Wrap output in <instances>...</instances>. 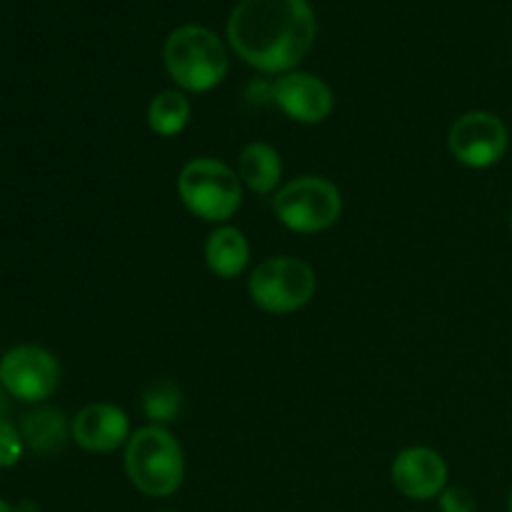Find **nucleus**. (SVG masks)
<instances>
[{"label":"nucleus","instance_id":"1","mask_svg":"<svg viewBox=\"0 0 512 512\" xmlns=\"http://www.w3.org/2000/svg\"><path fill=\"white\" fill-rule=\"evenodd\" d=\"M318 35L308 0H240L228 20L230 48L260 73H290Z\"/></svg>","mask_w":512,"mask_h":512},{"label":"nucleus","instance_id":"2","mask_svg":"<svg viewBox=\"0 0 512 512\" xmlns=\"http://www.w3.org/2000/svg\"><path fill=\"white\" fill-rule=\"evenodd\" d=\"M125 473L148 498H170L185 480V453L165 425H145L125 445Z\"/></svg>","mask_w":512,"mask_h":512},{"label":"nucleus","instance_id":"3","mask_svg":"<svg viewBox=\"0 0 512 512\" xmlns=\"http://www.w3.org/2000/svg\"><path fill=\"white\" fill-rule=\"evenodd\" d=\"M165 70L183 93H208L228 75V50L213 30L203 25H180L163 48Z\"/></svg>","mask_w":512,"mask_h":512},{"label":"nucleus","instance_id":"4","mask_svg":"<svg viewBox=\"0 0 512 512\" xmlns=\"http://www.w3.org/2000/svg\"><path fill=\"white\" fill-rule=\"evenodd\" d=\"M178 195L195 218L225 223L243 205V183L223 160L193 158L180 170Z\"/></svg>","mask_w":512,"mask_h":512},{"label":"nucleus","instance_id":"5","mask_svg":"<svg viewBox=\"0 0 512 512\" xmlns=\"http://www.w3.org/2000/svg\"><path fill=\"white\" fill-rule=\"evenodd\" d=\"M280 223L298 235H318L333 228L343 215V195L323 175H300L280 185L273 198Z\"/></svg>","mask_w":512,"mask_h":512},{"label":"nucleus","instance_id":"6","mask_svg":"<svg viewBox=\"0 0 512 512\" xmlns=\"http://www.w3.org/2000/svg\"><path fill=\"white\" fill-rule=\"evenodd\" d=\"M318 278L305 260L293 255H273L258 263L248 278V295L260 310L290 315L313 300Z\"/></svg>","mask_w":512,"mask_h":512},{"label":"nucleus","instance_id":"7","mask_svg":"<svg viewBox=\"0 0 512 512\" xmlns=\"http://www.w3.org/2000/svg\"><path fill=\"white\" fill-rule=\"evenodd\" d=\"M448 148L450 155L465 168H493L510 148L508 125L490 110H470L450 125Z\"/></svg>","mask_w":512,"mask_h":512},{"label":"nucleus","instance_id":"8","mask_svg":"<svg viewBox=\"0 0 512 512\" xmlns=\"http://www.w3.org/2000/svg\"><path fill=\"white\" fill-rule=\"evenodd\" d=\"M0 385L20 403H43L60 385L58 358L40 345H18L0 360Z\"/></svg>","mask_w":512,"mask_h":512},{"label":"nucleus","instance_id":"9","mask_svg":"<svg viewBox=\"0 0 512 512\" xmlns=\"http://www.w3.org/2000/svg\"><path fill=\"white\" fill-rule=\"evenodd\" d=\"M273 103L288 115L290 120L303 125H318L333 113V90L323 78L303 70H290L270 90Z\"/></svg>","mask_w":512,"mask_h":512},{"label":"nucleus","instance_id":"10","mask_svg":"<svg viewBox=\"0 0 512 512\" xmlns=\"http://www.w3.org/2000/svg\"><path fill=\"white\" fill-rule=\"evenodd\" d=\"M395 490L410 500H433L448 488V463L443 455L425 445L405 448L390 465Z\"/></svg>","mask_w":512,"mask_h":512},{"label":"nucleus","instance_id":"11","mask_svg":"<svg viewBox=\"0 0 512 512\" xmlns=\"http://www.w3.org/2000/svg\"><path fill=\"white\" fill-rule=\"evenodd\" d=\"M70 435L83 450L95 455L115 453L128 445L130 418L123 408L113 403H90L70 423Z\"/></svg>","mask_w":512,"mask_h":512},{"label":"nucleus","instance_id":"12","mask_svg":"<svg viewBox=\"0 0 512 512\" xmlns=\"http://www.w3.org/2000/svg\"><path fill=\"white\" fill-rule=\"evenodd\" d=\"M250 243L243 230L218 225L205 240V265L215 278L233 280L248 270Z\"/></svg>","mask_w":512,"mask_h":512},{"label":"nucleus","instance_id":"13","mask_svg":"<svg viewBox=\"0 0 512 512\" xmlns=\"http://www.w3.org/2000/svg\"><path fill=\"white\" fill-rule=\"evenodd\" d=\"M18 430L23 435L25 448L38 455L60 453L68 445V440L73 438L65 415L58 408H50V405H43V408H35L28 415H23Z\"/></svg>","mask_w":512,"mask_h":512},{"label":"nucleus","instance_id":"14","mask_svg":"<svg viewBox=\"0 0 512 512\" xmlns=\"http://www.w3.org/2000/svg\"><path fill=\"white\" fill-rule=\"evenodd\" d=\"M238 178L248 190L258 195L278 193L283 180V160L280 153L268 143H248L238 158Z\"/></svg>","mask_w":512,"mask_h":512},{"label":"nucleus","instance_id":"15","mask_svg":"<svg viewBox=\"0 0 512 512\" xmlns=\"http://www.w3.org/2000/svg\"><path fill=\"white\" fill-rule=\"evenodd\" d=\"M190 115L193 105L183 90H163L148 105V128L160 138H175L188 128Z\"/></svg>","mask_w":512,"mask_h":512},{"label":"nucleus","instance_id":"16","mask_svg":"<svg viewBox=\"0 0 512 512\" xmlns=\"http://www.w3.org/2000/svg\"><path fill=\"white\" fill-rule=\"evenodd\" d=\"M183 408V393L170 380H155L143 393V413L150 418V425L173 423Z\"/></svg>","mask_w":512,"mask_h":512},{"label":"nucleus","instance_id":"17","mask_svg":"<svg viewBox=\"0 0 512 512\" xmlns=\"http://www.w3.org/2000/svg\"><path fill=\"white\" fill-rule=\"evenodd\" d=\"M23 435L8 420H0V468H13L23 458Z\"/></svg>","mask_w":512,"mask_h":512},{"label":"nucleus","instance_id":"18","mask_svg":"<svg viewBox=\"0 0 512 512\" xmlns=\"http://www.w3.org/2000/svg\"><path fill=\"white\" fill-rule=\"evenodd\" d=\"M438 505L440 512H478L473 493L468 488H460V485H448L438 495Z\"/></svg>","mask_w":512,"mask_h":512},{"label":"nucleus","instance_id":"19","mask_svg":"<svg viewBox=\"0 0 512 512\" xmlns=\"http://www.w3.org/2000/svg\"><path fill=\"white\" fill-rule=\"evenodd\" d=\"M5 410H8V400H5V390H3V385H0V420H3Z\"/></svg>","mask_w":512,"mask_h":512},{"label":"nucleus","instance_id":"20","mask_svg":"<svg viewBox=\"0 0 512 512\" xmlns=\"http://www.w3.org/2000/svg\"><path fill=\"white\" fill-rule=\"evenodd\" d=\"M0 512H18V510H15L13 505L8 503V500H3V498H0Z\"/></svg>","mask_w":512,"mask_h":512},{"label":"nucleus","instance_id":"21","mask_svg":"<svg viewBox=\"0 0 512 512\" xmlns=\"http://www.w3.org/2000/svg\"><path fill=\"white\" fill-rule=\"evenodd\" d=\"M508 512H512V488H510V493H508Z\"/></svg>","mask_w":512,"mask_h":512},{"label":"nucleus","instance_id":"22","mask_svg":"<svg viewBox=\"0 0 512 512\" xmlns=\"http://www.w3.org/2000/svg\"><path fill=\"white\" fill-rule=\"evenodd\" d=\"M510 233H512V210H510Z\"/></svg>","mask_w":512,"mask_h":512},{"label":"nucleus","instance_id":"23","mask_svg":"<svg viewBox=\"0 0 512 512\" xmlns=\"http://www.w3.org/2000/svg\"><path fill=\"white\" fill-rule=\"evenodd\" d=\"M165 512H170V510H165Z\"/></svg>","mask_w":512,"mask_h":512}]
</instances>
